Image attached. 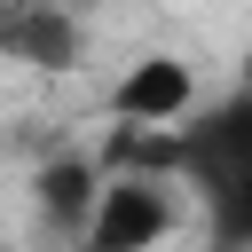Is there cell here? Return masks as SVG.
<instances>
[{"label": "cell", "mask_w": 252, "mask_h": 252, "mask_svg": "<svg viewBox=\"0 0 252 252\" xmlns=\"http://www.w3.org/2000/svg\"><path fill=\"white\" fill-rule=\"evenodd\" d=\"M189 63L181 55H142L126 79H118V126H150V134H173V118H189Z\"/></svg>", "instance_id": "obj_3"}, {"label": "cell", "mask_w": 252, "mask_h": 252, "mask_svg": "<svg viewBox=\"0 0 252 252\" xmlns=\"http://www.w3.org/2000/svg\"><path fill=\"white\" fill-rule=\"evenodd\" d=\"M181 181L197 197L252 181V87H236L228 102H213L181 126Z\"/></svg>", "instance_id": "obj_1"}, {"label": "cell", "mask_w": 252, "mask_h": 252, "mask_svg": "<svg viewBox=\"0 0 252 252\" xmlns=\"http://www.w3.org/2000/svg\"><path fill=\"white\" fill-rule=\"evenodd\" d=\"M102 165H87V158H47L39 165V181H32V197H39V220L47 228H63V236H79L87 244V228H94V213H102Z\"/></svg>", "instance_id": "obj_4"}, {"label": "cell", "mask_w": 252, "mask_h": 252, "mask_svg": "<svg viewBox=\"0 0 252 252\" xmlns=\"http://www.w3.org/2000/svg\"><path fill=\"white\" fill-rule=\"evenodd\" d=\"M0 47L16 63H39V71H71L79 63V24L63 8H8L0 16Z\"/></svg>", "instance_id": "obj_5"}, {"label": "cell", "mask_w": 252, "mask_h": 252, "mask_svg": "<svg viewBox=\"0 0 252 252\" xmlns=\"http://www.w3.org/2000/svg\"><path fill=\"white\" fill-rule=\"evenodd\" d=\"M158 236H173V197L165 181H110L102 189V213L87 228L79 252H150Z\"/></svg>", "instance_id": "obj_2"}]
</instances>
